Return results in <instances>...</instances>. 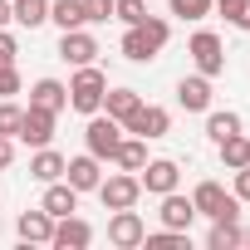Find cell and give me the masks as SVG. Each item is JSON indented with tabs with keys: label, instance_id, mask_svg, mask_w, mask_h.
Wrapping results in <instances>:
<instances>
[{
	"label": "cell",
	"instance_id": "1",
	"mask_svg": "<svg viewBox=\"0 0 250 250\" xmlns=\"http://www.w3.org/2000/svg\"><path fill=\"white\" fill-rule=\"evenodd\" d=\"M172 40V25L157 20V15H143L138 25H128V35H123V59H133V64H147L167 49Z\"/></svg>",
	"mask_w": 250,
	"mask_h": 250
},
{
	"label": "cell",
	"instance_id": "2",
	"mask_svg": "<svg viewBox=\"0 0 250 250\" xmlns=\"http://www.w3.org/2000/svg\"><path fill=\"white\" fill-rule=\"evenodd\" d=\"M103 93H108V79L98 64H79V74L69 79V108L74 113H98L103 108Z\"/></svg>",
	"mask_w": 250,
	"mask_h": 250
},
{
	"label": "cell",
	"instance_id": "3",
	"mask_svg": "<svg viewBox=\"0 0 250 250\" xmlns=\"http://www.w3.org/2000/svg\"><path fill=\"white\" fill-rule=\"evenodd\" d=\"M191 206H196V216H206V221H240V201H235L221 182H196Z\"/></svg>",
	"mask_w": 250,
	"mask_h": 250
},
{
	"label": "cell",
	"instance_id": "4",
	"mask_svg": "<svg viewBox=\"0 0 250 250\" xmlns=\"http://www.w3.org/2000/svg\"><path fill=\"white\" fill-rule=\"evenodd\" d=\"M83 143H88V152H93L98 162H113V152H118V143H123V123H118V118H108L103 108H98V113H88Z\"/></svg>",
	"mask_w": 250,
	"mask_h": 250
},
{
	"label": "cell",
	"instance_id": "5",
	"mask_svg": "<svg viewBox=\"0 0 250 250\" xmlns=\"http://www.w3.org/2000/svg\"><path fill=\"white\" fill-rule=\"evenodd\" d=\"M187 54H191L196 74H206V79H221V74H226V44H221V35L196 30V35H191V44H187Z\"/></svg>",
	"mask_w": 250,
	"mask_h": 250
},
{
	"label": "cell",
	"instance_id": "6",
	"mask_svg": "<svg viewBox=\"0 0 250 250\" xmlns=\"http://www.w3.org/2000/svg\"><path fill=\"white\" fill-rule=\"evenodd\" d=\"M98 196H103V206H108V211L138 206L143 182H138V172H113V177H103V182H98Z\"/></svg>",
	"mask_w": 250,
	"mask_h": 250
},
{
	"label": "cell",
	"instance_id": "7",
	"mask_svg": "<svg viewBox=\"0 0 250 250\" xmlns=\"http://www.w3.org/2000/svg\"><path fill=\"white\" fill-rule=\"evenodd\" d=\"M123 133H138V138H147V143H152V138H167V133H172V113L157 108V103H138L133 118L123 123Z\"/></svg>",
	"mask_w": 250,
	"mask_h": 250
},
{
	"label": "cell",
	"instance_id": "8",
	"mask_svg": "<svg viewBox=\"0 0 250 250\" xmlns=\"http://www.w3.org/2000/svg\"><path fill=\"white\" fill-rule=\"evenodd\" d=\"M143 235H147V226H143V216H138L133 206H123V211L108 216V240H113L118 250H138Z\"/></svg>",
	"mask_w": 250,
	"mask_h": 250
},
{
	"label": "cell",
	"instance_id": "9",
	"mask_svg": "<svg viewBox=\"0 0 250 250\" xmlns=\"http://www.w3.org/2000/svg\"><path fill=\"white\" fill-rule=\"evenodd\" d=\"M138 182H143V191H147V196H167V191H177L182 167H177L172 157H152V162L138 172Z\"/></svg>",
	"mask_w": 250,
	"mask_h": 250
},
{
	"label": "cell",
	"instance_id": "10",
	"mask_svg": "<svg viewBox=\"0 0 250 250\" xmlns=\"http://www.w3.org/2000/svg\"><path fill=\"white\" fill-rule=\"evenodd\" d=\"M49 245H54V250H83V245H93V226H88L83 216H59Z\"/></svg>",
	"mask_w": 250,
	"mask_h": 250
},
{
	"label": "cell",
	"instance_id": "11",
	"mask_svg": "<svg viewBox=\"0 0 250 250\" xmlns=\"http://www.w3.org/2000/svg\"><path fill=\"white\" fill-rule=\"evenodd\" d=\"M59 59L74 64V69H79V64H93V59H98V40H93L88 30H64V35H59Z\"/></svg>",
	"mask_w": 250,
	"mask_h": 250
},
{
	"label": "cell",
	"instance_id": "12",
	"mask_svg": "<svg viewBox=\"0 0 250 250\" xmlns=\"http://www.w3.org/2000/svg\"><path fill=\"white\" fill-rule=\"evenodd\" d=\"M64 182L83 196V191H98V182H103V167H98V157L93 152H83V157H69L64 162Z\"/></svg>",
	"mask_w": 250,
	"mask_h": 250
},
{
	"label": "cell",
	"instance_id": "13",
	"mask_svg": "<svg viewBox=\"0 0 250 250\" xmlns=\"http://www.w3.org/2000/svg\"><path fill=\"white\" fill-rule=\"evenodd\" d=\"M15 138L30 143V147H49V143H54V113H44V108H25Z\"/></svg>",
	"mask_w": 250,
	"mask_h": 250
},
{
	"label": "cell",
	"instance_id": "14",
	"mask_svg": "<svg viewBox=\"0 0 250 250\" xmlns=\"http://www.w3.org/2000/svg\"><path fill=\"white\" fill-rule=\"evenodd\" d=\"M15 230H20V240H25V245H49V235H54V216H49L44 206H35V211H20Z\"/></svg>",
	"mask_w": 250,
	"mask_h": 250
},
{
	"label": "cell",
	"instance_id": "15",
	"mask_svg": "<svg viewBox=\"0 0 250 250\" xmlns=\"http://www.w3.org/2000/svg\"><path fill=\"white\" fill-rule=\"evenodd\" d=\"M30 108H44V113H64L69 108V83H59V79H40L35 88H30Z\"/></svg>",
	"mask_w": 250,
	"mask_h": 250
},
{
	"label": "cell",
	"instance_id": "16",
	"mask_svg": "<svg viewBox=\"0 0 250 250\" xmlns=\"http://www.w3.org/2000/svg\"><path fill=\"white\" fill-rule=\"evenodd\" d=\"M177 103H182L187 113H206V108H211V79H206V74L182 79V83H177Z\"/></svg>",
	"mask_w": 250,
	"mask_h": 250
},
{
	"label": "cell",
	"instance_id": "17",
	"mask_svg": "<svg viewBox=\"0 0 250 250\" xmlns=\"http://www.w3.org/2000/svg\"><path fill=\"white\" fill-rule=\"evenodd\" d=\"M40 206H44L54 221H59V216H74V211H79V191H74L64 177H59V182H44V201H40Z\"/></svg>",
	"mask_w": 250,
	"mask_h": 250
},
{
	"label": "cell",
	"instance_id": "18",
	"mask_svg": "<svg viewBox=\"0 0 250 250\" xmlns=\"http://www.w3.org/2000/svg\"><path fill=\"white\" fill-rule=\"evenodd\" d=\"M157 216H162V226H172V230H191V221H196V206H191V196H182V191H167Z\"/></svg>",
	"mask_w": 250,
	"mask_h": 250
},
{
	"label": "cell",
	"instance_id": "19",
	"mask_svg": "<svg viewBox=\"0 0 250 250\" xmlns=\"http://www.w3.org/2000/svg\"><path fill=\"white\" fill-rule=\"evenodd\" d=\"M64 152H54V147H35V157H30V177L35 182H59L64 177Z\"/></svg>",
	"mask_w": 250,
	"mask_h": 250
},
{
	"label": "cell",
	"instance_id": "20",
	"mask_svg": "<svg viewBox=\"0 0 250 250\" xmlns=\"http://www.w3.org/2000/svg\"><path fill=\"white\" fill-rule=\"evenodd\" d=\"M138 103H143V93H138V88H108V93H103V113H108V118H118V123H128Z\"/></svg>",
	"mask_w": 250,
	"mask_h": 250
},
{
	"label": "cell",
	"instance_id": "21",
	"mask_svg": "<svg viewBox=\"0 0 250 250\" xmlns=\"http://www.w3.org/2000/svg\"><path fill=\"white\" fill-rule=\"evenodd\" d=\"M113 162H118L123 172H143V167H147V138H138V133L123 138L118 152H113Z\"/></svg>",
	"mask_w": 250,
	"mask_h": 250
},
{
	"label": "cell",
	"instance_id": "22",
	"mask_svg": "<svg viewBox=\"0 0 250 250\" xmlns=\"http://www.w3.org/2000/svg\"><path fill=\"white\" fill-rule=\"evenodd\" d=\"M10 15H15V25L40 30V25L49 20V0H10Z\"/></svg>",
	"mask_w": 250,
	"mask_h": 250
},
{
	"label": "cell",
	"instance_id": "23",
	"mask_svg": "<svg viewBox=\"0 0 250 250\" xmlns=\"http://www.w3.org/2000/svg\"><path fill=\"white\" fill-rule=\"evenodd\" d=\"M49 20L59 30H83L88 25L83 20V0H49Z\"/></svg>",
	"mask_w": 250,
	"mask_h": 250
},
{
	"label": "cell",
	"instance_id": "24",
	"mask_svg": "<svg viewBox=\"0 0 250 250\" xmlns=\"http://www.w3.org/2000/svg\"><path fill=\"white\" fill-rule=\"evenodd\" d=\"M216 147H221V162H226V167H230V172H235V167H245V162H250V138H240V133H230V138H221V143H216Z\"/></svg>",
	"mask_w": 250,
	"mask_h": 250
},
{
	"label": "cell",
	"instance_id": "25",
	"mask_svg": "<svg viewBox=\"0 0 250 250\" xmlns=\"http://www.w3.org/2000/svg\"><path fill=\"white\" fill-rule=\"evenodd\" d=\"M240 235H245V230H240L235 221H211L206 245H211V250H235V245H240Z\"/></svg>",
	"mask_w": 250,
	"mask_h": 250
},
{
	"label": "cell",
	"instance_id": "26",
	"mask_svg": "<svg viewBox=\"0 0 250 250\" xmlns=\"http://www.w3.org/2000/svg\"><path fill=\"white\" fill-rule=\"evenodd\" d=\"M206 133H211V143H221V138H230V133H240V113H211L206 108Z\"/></svg>",
	"mask_w": 250,
	"mask_h": 250
},
{
	"label": "cell",
	"instance_id": "27",
	"mask_svg": "<svg viewBox=\"0 0 250 250\" xmlns=\"http://www.w3.org/2000/svg\"><path fill=\"white\" fill-rule=\"evenodd\" d=\"M143 245H147V250H187V230H172V226H162V230L143 235Z\"/></svg>",
	"mask_w": 250,
	"mask_h": 250
},
{
	"label": "cell",
	"instance_id": "28",
	"mask_svg": "<svg viewBox=\"0 0 250 250\" xmlns=\"http://www.w3.org/2000/svg\"><path fill=\"white\" fill-rule=\"evenodd\" d=\"M172 5V15H182V20H206L211 10H216V0H167Z\"/></svg>",
	"mask_w": 250,
	"mask_h": 250
},
{
	"label": "cell",
	"instance_id": "29",
	"mask_svg": "<svg viewBox=\"0 0 250 250\" xmlns=\"http://www.w3.org/2000/svg\"><path fill=\"white\" fill-rule=\"evenodd\" d=\"M147 15V0H113V20H123V25H138Z\"/></svg>",
	"mask_w": 250,
	"mask_h": 250
},
{
	"label": "cell",
	"instance_id": "30",
	"mask_svg": "<svg viewBox=\"0 0 250 250\" xmlns=\"http://www.w3.org/2000/svg\"><path fill=\"white\" fill-rule=\"evenodd\" d=\"M20 118H25V108H20V103L0 98V133H5V138H15V133H20Z\"/></svg>",
	"mask_w": 250,
	"mask_h": 250
},
{
	"label": "cell",
	"instance_id": "31",
	"mask_svg": "<svg viewBox=\"0 0 250 250\" xmlns=\"http://www.w3.org/2000/svg\"><path fill=\"white\" fill-rule=\"evenodd\" d=\"M221 15H226L235 30H250V0H226V5H221Z\"/></svg>",
	"mask_w": 250,
	"mask_h": 250
},
{
	"label": "cell",
	"instance_id": "32",
	"mask_svg": "<svg viewBox=\"0 0 250 250\" xmlns=\"http://www.w3.org/2000/svg\"><path fill=\"white\" fill-rule=\"evenodd\" d=\"M83 20H88V25L113 20V0H83Z\"/></svg>",
	"mask_w": 250,
	"mask_h": 250
},
{
	"label": "cell",
	"instance_id": "33",
	"mask_svg": "<svg viewBox=\"0 0 250 250\" xmlns=\"http://www.w3.org/2000/svg\"><path fill=\"white\" fill-rule=\"evenodd\" d=\"M15 93H20V69L0 64V98H15Z\"/></svg>",
	"mask_w": 250,
	"mask_h": 250
},
{
	"label": "cell",
	"instance_id": "34",
	"mask_svg": "<svg viewBox=\"0 0 250 250\" xmlns=\"http://www.w3.org/2000/svg\"><path fill=\"white\" fill-rule=\"evenodd\" d=\"M230 196H235V201H250V162H245V167H235V182H230Z\"/></svg>",
	"mask_w": 250,
	"mask_h": 250
},
{
	"label": "cell",
	"instance_id": "35",
	"mask_svg": "<svg viewBox=\"0 0 250 250\" xmlns=\"http://www.w3.org/2000/svg\"><path fill=\"white\" fill-rule=\"evenodd\" d=\"M15 54H20V44H15V35L5 25V30H0V64H15Z\"/></svg>",
	"mask_w": 250,
	"mask_h": 250
},
{
	"label": "cell",
	"instance_id": "36",
	"mask_svg": "<svg viewBox=\"0 0 250 250\" xmlns=\"http://www.w3.org/2000/svg\"><path fill=\"white\" fill-rule=\"evenodd\" d=\"M15 162V138H5V133H0V172H5Z\"/></svg>",
	"mask_w": 250,
	"mask_h": 250
},
{
	"label": "cell",
	"instance_id": "37",
	"mask_svg": "<svg viewBox=\"0 0 250 250\" xmlns=\"http://www.w3.org/2000/svg\"><path fill=\"white\" fill-rule=\"evenodd\" d=\"M10 20H15V15H10V0H0V30H5Z\"/></svg>",
	"mask_w": 250,
	"mask_h": 250
},
{
	"label": "cell",
	"instance_id": "38",
	"mask_svg": "<svg viewBox=\"0 0 250 250\" xmlns=\"http://www.w3.org/2000/svg\"><path fill=\"white\" fill-rule=\"evenodd\" d=\"M240 245H250V230H245V235H240Z\"/></svg>",
	"mask_w": 250,
	"mask_h": 250
},
{
	"label": "cell",
	"instance_id": "39",
	"mask_svg": "<svg viewBox=\"0 0 250 250\" xmlns=\"http://www.w3.org/2000/svg\"><path fill=\"white\" fill-rule=\"evenodd\" d=\"M216 5H226V0H216Z\"/></svg>",
	"mask_w": 250,
	"mask_h": 250
}]
</instances>
